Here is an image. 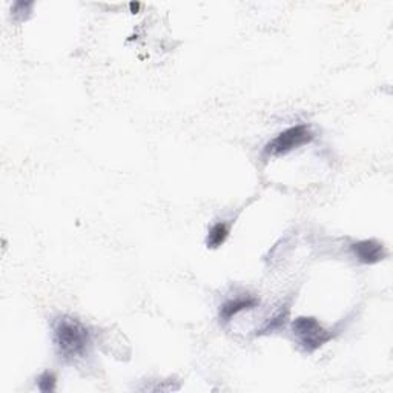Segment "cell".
Returning <instances> with one entry per match:
<instances>
[{
    "label": "cell",
    "instance_id": "1",
    "mask_svg": "<svg viewBox=\"0 0 393 393\" xmlns=\"http://www.w3.org/2000/svg\"><path fill=\"white\" fill-rule=\"evenodd\" d=\"M54 346L60 360L71 363L83 358L91 346L90 330L71 317L59 318L54 326Z\"/></svg>",
    "mask_w": 393,
    "mask_h": 393
},
{
    "label": "cell",
    "instance_id": "2",
    "mask_svg": "<svg viewBox=\"0 0 393 393\" xmlns=\"http://www.w3.org/2000/svg\"><path fill=\"white\" fill-rule=\"evenodd\" d=\"M292 334L304 352L313 353L329 343L334 335L315 317H296L292 321Z\"/></svg>",
    "mask_w": 393,
    "mask_h": 393
},
{
    "label": "cell",
    "instance_id": "3",
    "mask_svg": "<svg viewBox=\"0 0 393 393\" xmlns=\"http://www.w3.org/2000/svg\"><path fill=\"white\" fill-rule=\"evenodd\" d=\"M312 140L313 133L308 125H295L284 129L283 133H279L277 137L270 140L265 146L263 154L267 157H282L298 150L304 145H309Z\"/></svg>",
    "mask_w": 393,
    "mask_h": 393
},
{
    "label": "cell",
    "instance_id": "4",
    "mask_svg": "<svg viewBox=\"0 0 393 393\" xmlns=\"http://www.w3.org/2000/svg\"><path fill=\"white\" fill-rule=\"evenodd\" d=\"M353 257L363 265H377L386 258V249L377 240H361L351 244Z\"/></svg>",
    "mask_w": 393,
    "mask_h": 393
},
{
    "label": "cell",
    "instance_id": "5",
    "mask_svg": "<svg viewBox=\"0 0 393 393\" xmlns=\"http://www.w3.org/2000/svg\"><path fill=\"white\" fill-rule=\"evenodd\" d=\"M258 300L255 296H237V298L228 300L222 304L218 318L222 322H229L235 315H238L243 310H250L258 306Z\"/></svg>",
    "mask_w": 393,
    "mask_h": 393
},
{
    "label": "cell",
    "instance_id": "6",
    "mask_svg": "<svg viewBox=\"0 0 393 393\" xmlns=\"http://www.w3.org/2000/svg\"><path fill=\"white\" fill-rule=\"evenodd\" d=\"M289 312L291 308L289 306H282L272 317H270L263 326L260 327V330L257 332V335H267V334H272L275 330H279L282 327L286 326L287 318H289Z\"/></svg>",
    "mask_w": 393,
    "mask_h": 393
},
{
    "label": "cell",
    "instance_id": "7",
    "mask_svg": "<svg viewBox=\"0 0 393 393\" xmlns=\"http://www.w3.org/2000/svg\"><path fill=\"white\" fill-rule=\"evenodd\" d=\"M229 224L224 223V222H218L215 223L211 229L207 232V237H206V248L207 249H218L222 248L223 244L226 243L229 237Z\"/></svg>",
    "mask_w": 393,
    "mask_h": 393
},
{
    "label": "cell",
    "instance_id": "8",
    "mask_svg": "<svg viewBox=\"0 0 393 393\" xmlns=\"http://www.w3.org/2000/svg\"><path fill=\"white\" fill-rule=\"evenodd\" d=\"M57 386V377L52 372H43L37 378V387L40 392H54Z\"/></svg>",
    "mask_w": 393,
    "mask_h": 393
},
{
    "label": "cell",
    "instance_id": "9",
    "mask_svg": "<svg viewBox=\"0 0 393 393\" xmlns=\"http://www.w3.org/2000/svg\"><path fill=\"white\" fill-rule=\"evenodd\" d=\"M129 8H131V13L135 14L140 10V4H134V2L129 4Z\"/></svg>",
    "mask_w": 393,
    "mask_h": 393
}]
</instances>
